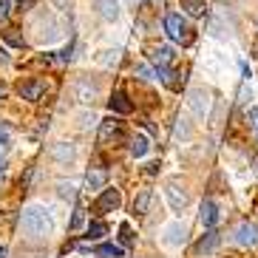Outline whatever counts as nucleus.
Returning a JSON list of instances; mask_svg holds the SVG:
<instances>
[{
  "mask_svg": "<svg viewBox=\"0 0 258 258\" xmlns=\"http://www.w3.org/2000/svg\"><path fill=\"white\" fill-rule=\"evenodd\" d=\"M219 241H221L219 230H207V235H202V238H199V244L193 247V252H196V255H210V252L219 247Z\"/></svg>",
  "mask_w": 258,
  "mask_h": 258,
  "instance_id": "8",
  "label": "nucleus"
},
{
  "mask_svg": "<svg viewBox=\"0 0 258 258\" xmlns=\"http://www.w3.org/2000/svg\"><path fill=\"white\" fill-rule=\"evenodd\" d=\"M6 40H9V43H15V46H23V40L15 34V29H9V31H6Z\"/></svg>",
  "mask_w": 258,
  "mask_h": 258,
  "instance_id": "31",
  "label": "nucleus"
},
{
  "mask_svg": "<svg viewBox=\"0 0 258 258\" xmlns=\"http://www.w3.org/2000/svg\"><path fill=\"white\" fill-rule=\"evenodd\" d=\"M179 235L184 238V227H179V224L167 227V241H170V244H179Z\"/></svg>",
  "mask_w": 258,
  "mask_h": 258,
  "instance_id": "24",
  "label": "nucleus"
},
{
  "mask_svg": "<svg viewBox=\"0 0 258 258\" xmlns=\"http://www.w3.org/2000/svg\"><path fill=\"white\" fill-rule=\"evenodd\" d=\"M179 3H182V9L190 17H205V12H207L205 0H179Z\"/></svg>",
  "mask_w": 258,
  "mask_h": 258,
  "instance_id": "18",
  "label": "nucleus"
},
{
  "mask_svg": "<svg viewBox=\"0 0 258 258\" xmlns=\"http://www.w3.org/2000/svg\"><path fill=\"white\" fill-rule=\"evenodd\" d=\"M119 48H114V51H102V57H99V66H105V69H111V66H116L119 62Z\"/></svg>",
  "mask_w": 258,
  "mask_h": 258,
  "instance_id": "22",
  "label": "nucleus"
},
{
  "mask_svg": "<svg viewBox=\"0 0 258 258\" xmlns=\"http://www.w3.org/2000/svg\"><path fill=\"white\" fill-rule=\"evenodd\" d=\"M119 238H122V244H125V247H131V244H134V235H131L128 224H122V227H119Z\"/></svg>",
  "mask_w": 258,
  "mask_h": 258,
  "instance_id": "27",
  "label": "nucleus"
},
{
  "mask_svg": "<svg viewBox=\"0 0 258 258\" xmlns=\"http://www.w3.org/2000/svg\"><path fill=\"white\" fill-rule=\"evenodd\" d=\"M190 137H193V131H190L187 119H184V116H179V125H176V139H182V142H187Z\"/></svg>",
  "mask_w": 258,
  "mask_h": 258,
  "instance_id": "23",
  "label": "nucleus"
},
{
  "mask_svg": "<svg viewBox=\"0 0 258 258\" xmlns=\"http://www.w3.org/2000/svg\"><path fill=\"white\" fill-rule=\"evenodd\" d=\"M20 227H23V233L29 238H48L51 235V219H48V213L43 207L31 205L20 216Z\"/></svg>",
  "mask_w": 258,
  "mask_h": 258,
  "instance_id": "1",
  "label": "nucleus"
},
{
  "mask_svg": "<svg viewBox=\"0 0 258 258\" xmlns=\"http://www.w3.org/2000/svg\"><path fill=\"white\" fill-rule=\"evenodd\" d=\"M0 258H6V250H3V247H0Z\"/></svg>",
  "mask_w": 258,
  "mask_h": 258,
  "instance_id": "37",
  "label": "nucleus"
},
{
  "mask_svg": "<svg viewBox=\"0 0 258 258\" xmlns=\"http://www.w3.org/2000/svg\"><path fill=\"white\" fill-rule=\"evenodd\" d=\"M6 62H9V57H6V51L0 48V66H6Z\"/></svg>",
  "mask_w": 258,
  "mask_h": 258,
  "instance_id": "36",
  "label": "nucleus"
},
{
  "mask_svg": "<svg viewBox=\"0 0 258 258\" xmlns=\"http://www.w3.org/2000/svg\"><path fill=\"white\" fill-rule=\"evenodd\" d=\"M94 252H97L99 258H125V250L116 247V244H99Z\"/></svg>",
  "mask_w": 258,
  "mask_h": 258,
  "instance_id": "19",
  "label": "nucleus"
},
{
  "mask_svg": "<svg viewBox=\"0 0 258 258\" xmlns=\"http://www.w3.org/2000/svg\"><path fill=\"white\" fill-rule=\"evenodd\" d=\"M202 224H205L207 230H213L219 224V207H216L213 199H205V202H202Z\"/></svg>",
  "mask_w": 258,
  "mask_h": 258,
  "instance_id": "11",
  "label": "nucleus"
},
{
  "mask_svg": "<svg viewBox=\"0 0 258 258\" xmlns=\"http://www.w3.org/2000/svg\"><path fill=\"white\" fill-rule=\"evenodd\" d=\"M165 34L173 40V43H190V29H187L182 15H167L165 17Z\"/></svg>",
  "mask_w": 258,
  "mask_h": 258,
  "instance_id": "2",
  "label": "nucleus"
},
{
  "mask_svg": "<svg viewBox=\"0 0 258 258\" xmlns=\"http://www.w3.org/2000/svg\"><path fill=\"white\" fill-rule=\"evenodd\" d=\"M83 221H85V210H83V207H77V213H74V219H71L69 230H80V227H83Z\"/></svg>",
  "mask_w": 258,
  "mask_h": 258,
  "instance_id": "25",
  "label": "nucleus"
},
{
  "mask_svg": "<svg viewBox=\"0 0 258 258\" xmlns=\"http://www.w3.org/2000/svg\"><path fill=\"white\" fill-rule=\"evenodd\" d=\"M105 182H108V173L102 170V167H94V170H88V176H85V184H88V190H99Z\"/></svg>",
  "mask_w": 258,
  "mask_h": 258,
  "instance_id": "17",
  "label": "nucleus"
},
{
  "mask_svg": "<svg viewBox=\"0 0 258 258\" xmlns=\"http://www.w3.org/2000/svg\"><path fill=\"white\" fill-rule=\"evenodd\" d=\"M94 9L102 20H116L119 17V0H94Z\"/></svg>",
  "mask_w": 258,
  "mask_h": 258,
  "instance_id": "10",
  "label": "nucleus"
},
{
  "mask_svg": "<svg viewBox=\"0 0 258 258\" xmlns=\"http://www.w3.org/2000/svg\"><path fill=\"white\" fill-rule=\"evenodd\" d=\"M77 91V99L80 102H94V97H97V85H91L88 80H80V83L74 85Z\"/></svg>",
  "mask_w": 258,
  "mask_h": 258,
  "instance_id": "15",
  "label": "nucleus"
},
{
  "mask_svg": "<svg viewBox=\"0 0 258 258\" xmlns=\"http://www.w3.org/2000/svg\"><path fill=\"white\" fill-rule=\"evenodd\" d=\"M17 3H20V9H23V12H26V9H31V6H34V3H37V0H17Z\"/></svg>",
  "mask_w": 258,
  "mask_h": 258,
  "instance_id": "34",
  "label": "nucleus"
},
{
  "mask_svg": "<svg viewBox=\"0 0 258 258\" xmlns=\"http://www.w3.org/2000/svg\"><path fill=\"white\" fill-rule=\"evenodd\" d=\"M250 119H252V128H255V134H258V108L250 111Z\"/></svg>",
  "mask_w": 258,
  "mask_h": 258,
  "instance_id": "32",
  "label": "nucleus"
},
{
  "mask_svg": "<svg viewBox=\"0 0 258 258\" xmlns=\"http://www.w3.org/2000/svg\"><path fill=\"white\" fill-rule=\"evenodd\" d=\"M91 125H97V116H94V114H83V116H80V128H91Z\"/></svg>",
  "mask_w": 258,
  "mask_h": 258,
  "instance_id": "28",
  "label": "nucleus"
},
{
  "mask_svg": "<svg viewBox=\"0 0 258 258\" xmlns=\"http://www.w3.org/2000/svg\"><path fill=\"white\" fill-rule=\"evenodd\" d=\"M165 187H167L165 193H167V202H170V207H173V210H182V207L187 205V193H184V187H179V182H176V179H170Z\"/></svg>",
  "mask_w": 258,
  "mask_h": 258,
  "instance_id": "7",
  "label": "nucleus"
},
{
  "mask_svg": "<svg viewBox=\"0 0 258 258\" xmlns=\"http://www.w3.org/2000/svg\"><path fill=\"white\" fill-rule=\"evenodd\" d=\"M51 3H54L57 9H69V6H71V0H51Z\"/></svg>",
  "mask_w": 258,
  "mask_h": 258,
  "instance_id": "33",
  "label": "nucleus"
},
{
  "mask_svg": "<svg viewBox=\"0 0 258 258\" xmlns=\"http://www.w3.org/2000/svg\"><path fill=\"white\" fill-rule=\"evenodd\" d=\"M151 199H153V190L151 187L139 190V196L134 199V213H137V216H145V213H148V207H151Z\"/></svg>",
  "mask_w": 258,
  "mask_h": 258,
  "instance_id": "16",
  "label": "nucleus"
},
{
  "mask_svg": "<svg viewBox=\"0 0 258 258\" xmlns=\"http://www.w3.org/2000/svg\"><path fill=\"white\" fill-rule=\"evenodd\" d=\"M108 108H111L114 114H131V111H134V102L128 99V94L116 91L114 97H111V102H108Z\"/></svg>",
  "mask_w": 258,
  "mask_h": 258,
  "instance_id": "12",
  "label": "nucleus"
},
{
  "mask_svg": "<svg viewBox=\"0 0 258 258\" xmlns=\"http://www.w3.org/2000/svg\"><path fill=\"white\" fill-rule=\"evenodd\" d=\"M17 94L23 99H29V102H37V99L46 94V80H26V83H20Z\"/></svg>",
  "mask_w": 258,
  "mask_h": 258,
  "instance_id": "5",
  "label": "nucleus"
},
{
  "mask_svg": "<svg viewBox=\"0 0 258 258\" xmlns=\"http://www.w3.org/2000/svg\"><path fill=\"white\" fill-rule=\"evenodd\" d=\"M128 151H131V156H134V159H142L145 153L151 151V142H148V137H142V134H137V137L131 139Z\"/></svg>",
  "mask_w": 258,
  "mask_h": 258,
  "instance_id": "14",
  "label": "nucleus"
},
{
  "mask_svg": "<svg viewBox=\"0 0 258 258\" xmlns=\"http://www.w3.org/2000/svg\"><path fill=\"white\" fill-rule=\"evenodd\" d=\"M60 196H62V199H74V184L60 182Z\"/></svg>",
  "mask_w": 258,
  "mask_h": 258,
  "instance_id": "29",
  "label": "nucleus"
},
{
  "mask_svg": "<svg viewBox=\"0 0 258 258\" xmlns=\"http://www.w3.org/2000/svg\"><path fill=\"white\" fill-rule=\"evenodd\" d=\"M151 60L159 66V69H167V66H173V60H176V51L170 46H159L156 51L151 54Z\"/></svg>",
  "mask_w": 258,
  "mask_h": 258,
  "instance_id": "13",
  "label": "nucleus"
},
{
  "mask_svg": "<svg viewBox=\"0 0 258 258\" xmlns=\"http://www.w3.org/2000/svg\"><path fill=\"white\" fill-rule=\"evenodd\" d=\"M3 94H6V88H3V85H0V97H3Z\"/></svg>",
  "mask_w": 258,
  "mask_h": 258,
  "instance_id": "38",
  "label": "nucleus"
},
{
  "mask_svg": "<svg viewBox=\"0 0 258 258\" xmlns=\"http://www.w3.org/2000/svg\"><path fill=\"white\" fill-rule=\"evenodd\" d=\"M0 145H9V134H6V131H0Z\"/></svg>",
  "mask_w": 258,
  "mask_h": 258,
  "instance_id": "35",
  "label": "nucleus"
},
{
  "mask_svg": "<svg viewBox=\"0 0 258 258\" xmlns=\"http://www.w3.org/2000/svg\"><path fill=\"white\" fill-rule=\"evenodd\" d=\"M0 173H3V162H0Z\"/></svg>",
  "mask_w": 258,
  "mask_h": 258,
  "instance_id": "39",
  "label": "nucleus"
},
{
  "mask_svg": "<svg viewBox=\"0 0 258 258\" xmlns=\"http://www.w3.org/2000/svg\"><path fill=\"white\" fill-rule=\"evenodd\" d=\"M119 205H122L119 190H116V187H108V190H102V196L97 199V205H94V210H97V213H114Z\"/></svg>",
  "mask_w": 258,
  "mask_h": 258,
  "instance_id": "4",
  "label": "nucleus"
},
{
  "mask_svg": "<svg viewBox=\"0 0 258 258\" xmlns=\"http://www.w3.org/2000/svg\"><path fill=\"white\" fill-rule=\"evenodd\" d=\"M137 77H139V80H145V83H151V80H156L153 69H148V66H137Z\"/></svg>",
  "mask_w": 258,
  "mask_h": 258,
  "instance_id": "26",
  "label": "nucleus"
},
{
  "mask_svg": "<svg viewBox=\"0 0 258 258\" xmlns=\"http://www.w3.org/2000/svg\"><path fill=\"white\" fill-rule=\"evenodd\" d=\"M116 137H122V122L116 116H111V119H105L99 125V142H111Z\"/></svg>",
  "mask_w": 258,
  "mask_h": 258,
  "instance_id": "9",
  "label": "nucleus"
},
{
  "mask_svg": "<svg viewBox=\"0 0 258 258\" xmlns=\"http://www.w3.org/2000/svg\"><path fill=\"white\" fill-rule=\"evenodd\" d=\"M108 233V224L105 221H91V224H88V230H85V238H88V241H97V238H102V235Z\"/></svg>",
  "mask_w": 258,
  "mask_h": 258,
  "instance_id": "21",
  "label": "nucleus"
},
{
  "mask_svg": "<svg viewBox=\"0 0 258 258\" xmlns=\"http://www.w3.org/2000/svg\"><path fill=\"white\" fill-rule=\"evenodd\" d=\"M51 156L57 162H71V159H74V148L66 145V142H60V145H54V148H51Z\"/></svg>",
  "mask_w": 258,
  "mask_h": 258,
  "instance_id": "20",
  "label": "nucleus"
},
{
  "mask_svg": "<svg viewBox=\"0 0 258 258\" xmlns=\"http://www.w3.org/2000/svg\"><path fill=\"white\" fill-rule=\"evenodd\" d=\"M235 241L241 244V247H252V244H258V227L250 224V221H241V224L235 227Z\"/></svg>",
  "mask_w": 258,
  "mask_h": 258,
  "instance_id": "6",
  "label": "nucleus"
},
{
  "mask_svg": "<svg viewBox=\"0 0 258 258\" xmlns=\"http://www.w3.org/2000/svg\"><path fill=\"white\" fill-rule=\"evenodd\" d=\"M187 108L193 111L196 119H205V116L210 114V94H207L205 88H193L190 97H187Z\"/></svg>",
  "mask_w": 258,
  "mask_h": 258,
  "instance_id": "3",
  "label": "nucleus"
},
{
  "mask_svg": "<svg viewBox=\"0 0 258 258\" xmlns=\"http://www.w3.org/2000/svg\"><path fill=\"white\" fill-rule=\"evenodd\" d=\"M9 0H0V23H6V17H9Z\"/></svg>",
  "mask_w": 258,
  "mask_h": 258,
  "instance_id": "30",
  "label": "nucleus"
}]
</instances>
